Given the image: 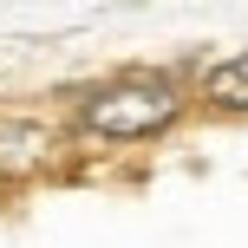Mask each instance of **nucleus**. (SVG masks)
<instances>
[{"mask_svg":"<svg viewBox=\"0 0 248 248\" xmlns=\"http://www.w3.org/2000/svg\"><path fill=\"white\" fill-rule=\"evenodd\" d=\"M52 137L46 124H26V118H0V176H33L46 163Z\"/></svg>","mask_w":248,"mask_h":248,"instance_id":"nucleus-2","label":"nucleus"},{"mask_svg":"<svg viewBox=\"0 0 248 248\" xmlns=\"http://www.w3.org/2000/svg\"><path fill=\"white\" fill-rule=\"evenodd\" d=\"M183 118V92L170 78H118L78 105V131L98 144H150Z\"/></svg>","mask_w":248,"mask_h":248,"instance_id":"nucleus-1","label":"nucleus"},{"mask_svg":"<svg viewBox=\"0 0 248 248\" xmlns=\"http://www.w3.org/2000/svg\"><path fill=\"white\" fill-rule=\"evenodd\" d=\"M202 98H209L216 111H248V52H235V59H222V65L202 72Z\"/></svg>","mask_w":248,"mask_h":248,"instance_id":"nucleus-3","label":"nucleus"}]
</instances>
